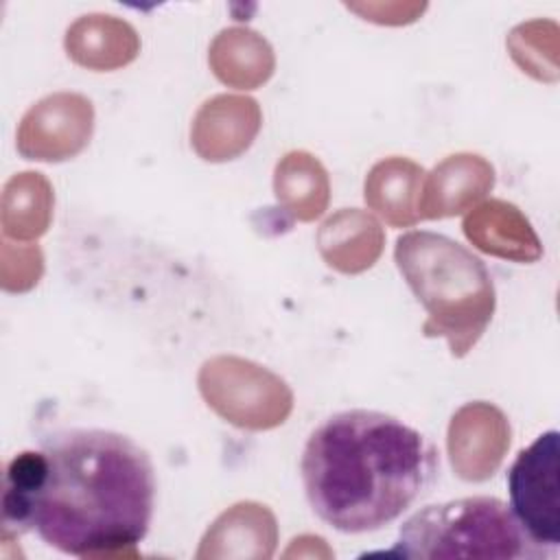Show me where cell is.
<instances>
[{
	"mask_svg": "<svg viewBox=\"0 0 560 560\" xmlns=\"http://www.w3.org/2000/svg\"><path fill=\"white\" fill-rule=\"evenodd\" d=\"M394 260L427 311L424 337H444L455 359L483 337L497 308V291L486 262L446 234L411 230L396 238Z\"/></svg>",
	"mask_w": 560,
	"mask_h": 560,
	"instance_id": "3",
	"label": "cell"
},
{
	"mask_svg": "<svg viewBox=\"0 0 560 560\" xmlns=\"http://www.w3.org/2000/svg\"><path fill=\"white\" fill-rule=\"evenodd\" d=\"M208 63L223 85L256 90L271 79L276 55L271 44L258 31L230 26L214 35L208 48Z\"/></svg>",
	"mask_w": 560,
	"mask_h": 560,
	"instance_id": "15",
	"label": "cell"
},
{
	"mask_svg": "<svg viewBox=\"0 0 560 560\" xmlns=\"http://www.w3.org/2000/svg\"><path fill=\"white\" fill-rule=\"evenodd\" d=\"M510 510L529 540L553 556L560 545V435L540 433L508 470Z\"/></svg>",
	"mask_w": 560,
	"mask_h": 560,
	"instance_id": "6",
	"label": "cell"
},
{
	"mask_svg": "<svg viewBox=\"0 0 560 560\" xmlns=\"http://www.w3.org/2000/svg\"><path fill=\"white\" fill-rule=\"evenodd\" d=\"M262 127V112L247 94H217L203 101L190 125V147L206 162L241 158Z\"/></svg>",
	"mask_w": 560,
	"mask_h": 560,
	"instance_id": "9",
	"label": "cell"
},
{
	"mask_svg": "<svg viewBox=\"0 0 560 560\" xmlns=\"http://www.w3.org/2000/svg\"><path fill=\"white\" fill-rule=\"evenodd\" d=\"M387 556L442 558H545L512 510L497 497H464L413 512Z\"/></svg>",
	"mask_w": 560,
	"mask_h": 560,
	"instance_id": "4",
	"label": "cell"
},
{
	"mask_svg": "<svg viewBox=\"0 0 560 560\" xmlns=\"http://www.w3.org/2000/svg\"><path fill=\"white\" fill-rule=\"evenodd\" d=\"M149 453L107 429H61L18 453L2 483V540L37 536L77 558H138L153 518Z\"/></svg>",
	"mask_w": 560,
	"mask_h": 560,
	"instance_id": "1",
	"label": "cell"
},
{
	"mask_svg": "<svg viewBox=\"0 0 560 560\" xmlns=\"http://www.w3.org/2000/svg\"><path fill=\"white\" fill-rule=\"evenodd\" d=\"M494 166L479 153H453L424 173L418 195L420 221L451 219L472 210L494 188Z\"/></svg>",
	"mask_w": 560,
	"mask_h": 560,
	"instance_id": "10",
	"label": "cell"
},
{
	"mask_svg": "<svg viewBox=\"0 0 560 560\" xmlns=\"http://www.w3.org/2000/svg\"><path fill=\"white\" fill-rule=\"evenodd\" d=\"M55 190L39 171H22L7 179L0 201L2 236L33 243L44 236L52 221Z\"/></svg>",
	"mask_w": 560,
	"mask_h": 560,
	"instance_id": "18",
	"label": "cell"
},
{
	"mask_svg": "<svg viewBox=\"0 0 560 560\" xmlns=\"http://www.w3.org/2000/svg\"><path fill=\"white\" fill-rule=\"evenodd\" d=\"M424 168L402 155L378 160L365 175L363 199L368 208L392 228H411L420 221L418 195Z\"/></svg>",
	"mask_w": 560,
	"mask_h": 560,
	"instance_id": "16",
	"label": "cell"
},
{
	"mask_svg": "<svg viewBox=\"0 0 560 560\" xmlns=\"http://www.w3.org/2000/svg\"><path fill=\"white\" fill-rule=\"evenodd\" d=\"M302 483L313 512L343 534L376 532L422 497L438 470L435 446L402 420L348 409L306 440Z\"/></svg>",
	"mask_w": 560,
	"mask_h": 560,
	"instance_id": "2",
	"label": "cell"
},
{
	"mask_svg": "<svg viewBox=\"0 0 560 560\" xmlns=\"http://www.w3.org/2000/svg\"><path fill=\"white\" fill-rule=\"evenodd\" d=\"M63 48L77 66L109 72L129 66L138 57L140 35L122 18L88 13L68 26Z\"/></svg>",
	"mask_w": 560,
	"mask_h": 560,
	"instance_id": "14",
	"label": "cell"
},
{
	"mask_svg": "<svg viewBox=\"0 0 560 560\" xmlns=\"http://www.w3.org/2000/svg\"><path fill=\"white\" fill-rule=\"evenodd\" d=\"M273 195L287 214L295 221L311 223L328 210V171L313 153L302 149L289 151L273 168Z\"/></svg>",
	"mask_w": 560,
	"mask_h": 560,
	"instance_id": "17",
	"label": "cell"
},
{
	"mask_svg": "<svg viewBox=\"0 0 560 560\" xmlns=\"http://www.w3.org/2000/svg\"><path fill=\"white\" fill-rule=\"evenodd\" d=\"M44 276V254L37 243H22L2 236L0 284L9 293L31 291Z\"/></svg>",
	"mask_w": 560,
	"mask_h": 560,
	"instance_id": "20",
	"label": "cell"
},
{
	"mask_svg": "<svg viewBox=\"0 0 560 560\" xmlns=\"http://www.w3.org/2000/svg\"><path fill=\"white\" fill-rule=\"evenodd\" d=\"M512 444L508 416L488 400L462 405L446 429V453L462 481L481 483L494 477Z\"/></svg>",
	"mask_w": 560,
	"mask_h": 560,
	"instance_id": "8",
	"label": "cell"
},
{
	"mask_svg": "<svg viewBox=\"0 0 560 560\" xmlns=\"http://www.w3.org/2000/svg\"><path fill=\"white\" fill-rule=\"evenodd\" d=\"M197 387L206 405L236 429L271 431L293 411L287 381L245 357H210L199 368Z\"/></svg>",
	"mask_w": 560,
	"mask_h": 560,
	"instance_id": "5",
	"label": "cell"
},
{
	"mask_svg": "<svg viewBox=\"0 0 560 560\" xmlns=\"http://www.w3.org/2000/svg\"><path fill=\"white\" fill-rule=\"evenodd\" d=\"M278 547L276 514L258 501H238L206 529L197 560H269Z\"/></svg>",
	"mask_w": 560,
	"mask_h": 560,
	"instance_id": "11",
	"label": "cell"
},
{
	"mask_svg": "<svg viewBox=\"0 0 560 560\" xmlns=\"http://www.w3.org/2000/svg\"><path fill=\"white\" fill-rule=\"evenodd\" d=\"M315 243L330 269L357 276L378 262L385 249V230L372 212L341 208L322 221Z\"/></svg>",
	"mask_w": 560,
	"mask_h": 560,
	"instance_id": "13",
	"label": "cell"
},
{
	"mask_svg": "<svg viewBox=\"0 0 560 560\" xmlns=\"http://www.w3.org/2000/svg\"><path fill=\"white\" fill-rule=\"evenodd\" d=\"M514 63L536 81L558 79V24L551 20H529L514 26L505 39Z\"/></svg>",
	"mask_w": 560,
	"mask_h": 560,
	"instance_id": "19",
	"label": "cell"
},
{
	"mask_svg": "<svg viewBox=\"0 0 560 560\" xmlns=\"http://www.w3.org/2000/svg\"><path fill=\"white\" fill-rule=\"evenodd\" d=\"M466 241L494 258L512 262H536L542 258V243L518 206L505 199H483L462 221Z\"/></svg>",
	"mask_w": 560,
	"mask_h": 560,
	"instance_id": "12",
	"label": "cell"
},
{
	"mask_svg": "<svg viewBox=\"0 0 560 560\" xmlns=\"http://www.w3.org/2000/svg\"><path fill=\"white\" fill-rule=\"evenodd\" d=\"M94 105L79 92H52L26 109L18 125V153L35 162H66L92 140Z\"/></svg>",
	"mask_w": 560,
	"mask_h": 560,
	"instance_id": "7",
	"label": "cell"
}]
</instances>
